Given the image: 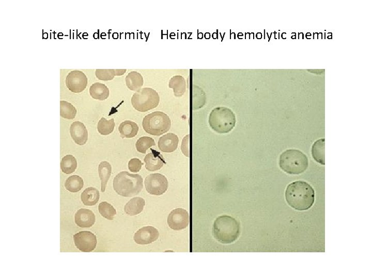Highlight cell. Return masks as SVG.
Instances as JSON below:
<instances>
[{
	"label": "cell",
	"instance_id": "6da1fadb",
	"mask_svg": "<svg viewBox=\"0 0 372 278\" xmlns=\"http://www.w3.org/2000/svg\"><path fill=\"white\" fill-rule=\"evenodd\" d=\"M315 195L313 187L307 182L301 180L291 182L285 192L287 204L298 211L310 209L314 204Z\"/></svg>",
	"mask_w": 372,
	"mask_h": 278
},
{
	"label": "cell",
	"instance_id": "7a4b0ae2",
	"mask_svg": "<svg viewBox=\"0 0 372 278\" xmlns=\"http://www.w3.org/2000/svg\"><path fill=\"white\" fill-rule=\"evenodd\" d=\"M212 232L213 237L220 243L232 244L239 239L241 224L232 217L220 216L213 222Z\"/></svg>",
	"mask_w": 372,
	"mask_h": 278
},
{
	"label": "cell",
	"instance_id": "3957f363",
	"mask_svg": "<svg viewBox=\"0 0 372 278\" xmlns=\"http://www.w3.org/2000/svg\"><path fill=\"white\" fill-rule=\"evenodd\" d=\"M144 179L139 174L123 171L118 173L113 180L116 193L123 197H130L138 195L144 188Z\"/></svg>",
	"mask_w": 372,
	"mask_h": 278
},
{
	"label": "cell",
	"instance_id": "277c9868",
	"mask_svg": "<svg viewBox=\"0 0 372 278\" xmlns=\"http://www.w3.org/2000/svg\"><path fill=\"white\" fill-rule=\"evenodd\" d=\"M279 165L285 173L290 175H299L304 173L307 170L308 158L302 151L297 149H289L280 155Z\"/></svg>",
	"mask_w": 372,
	"mask_h": 278
},
{
	"label": "cell",
	"instance_id": "5b68a950",
	"mask_svg": "<svg viewBox=\"0 0 372 278\" xmlns=\"http://www.w3.org/2000/svg\"><path fill=\"white\" fill-rule=\"evenodd\" d=\"M236 122V117L233 111L225 107L213 109L209 117L210 128L219 133H226L232 131Z\"/></svg>",
	"mask_w": 372,
	"mask_h": 278
},
{
	"label": "cell",
	"instance_id": "8992f818",
	"mask_svg": "<svg viewBox=\"0 0 372 278\" xmlns=\"http://www.w3.org/2000/svg\"><path fill=\"white\" fill-rule=\"evenodd\" d=\"M142 126L147 133L160 136L170 130L171 122L167 114L162 111H155L144 117Z\"/></svg>",
	"mask_w": 372,
	"mask_h": 278
},
{
	"label": "cell",
	"instance_id": "52a82bcc",
	"mask_svg": "<svg viewBox=\"0 0 372 278\" xmlns=\"http://www.w3.org/2000/svg\"><path fill=\"white\" fill-rule=\"evenodd\" d=\"M160 102L158 92L150 88L141 89L133 94L131 98L133 107L139 112L145 113L156 108Z\"/></svg>",
	"mask_w": 372,
	"mask_h": 278
},
{
	"label": "cell",
	"instance_id": "ba28073f",
	"mask_svg": "<svg viewBox=\"0 0 372 278\" xmlns=\"http://www.w3.org/2000/svg\"><path fill=\"white\" fill-rule=\"evenodd\" d=\"M147 192L151 195L160 196L167 191L169 182L166 177L160 173L149 175L145 182Z\"/></svg>",
	"mask_w": 372,
	"mask_h": 278
},
{
	"label": "cell",
	"instance_id": "9c48e42d",
	"mask_svg": "<svg viewBox=\"0 0 372 278\" xmlns=\"http://www.w3.org/2000/svg\"><path fill=\"white\" fill-rule=\"evenodd\" d=\"M88 84V79L81 71H70L66 78V85L69 91L75 93L83 92Z\"/></svg>",
	"mask_w": 372,
	"mask_h": 278
},
{
	"label": "cell",
	"instance_id": "30bf717a",
	"mask_svg": "<svg viewBox=\"0 0 372 278\" xmlns=\"http://www.w3.org/2000/svg\"><path fill=\"white\" fill-rule=\"evenodd\" d=\"M74 241L78 249L85 252L93 251L97 245V236L88 231L76 234L74 235Z\"/></svg>",
	"mask_w": 372,
	"mask_h": 278
},
{
	"label": "cell",
	"instance_id": "8fae6325",
	"mask_svg": "<svg viewBox=\"0 0 372 278\" xmlns=\"http://www.w3.org/2000/svg\"><path fill=\"white\" fill-rule=\"evenodd\" d=\"M189 217L187 211L183 208L172 210L168 218L169 227L174 231H181L189 225Z\"/></svg>",
	"mask_w": 372,
	"mask_h": 278
},
{
	"label": "cell",
	"instance_id": "7c38bea8",
	"mask_svg": "<svg viewBox=\"0 0 372 278\" xmlns=\"http://www.w3.org/2000/svg\"><path fill=\"white\" fill-rule=\"evenodd\" d=\"M158 230L153 226L142 227L134 235V240L139 245H147L155 242L159 237Z\"/></svg>",
	"mask_w": 372,
	"mask_h": 278
},
{
	"label": "cell",
	"instance_id": "4fadbf2b",
	"mask_svg": "<svg viewBox=\"0 0 372 278\" xmlns=\"http://www.w3.org/2000/svg\"><path fill=\"white\" fill-rule=\"evenodd\" d=\"M71 137L79 146H84L88 140V132L84 124L80 121H76L70 128Z\"/></svg>",
	"mask_w": 372,
	"mask_h": 278
},
{
	"label": "cell",
	"instance_id": "5bb4252c",
	"mask_svg": "<svg viewBox=\"0 0 372 278\" xmlns=\"http://www.w3.org/2000/svg\"><path fill=\"white\" fill-rule=\"evenodd\" d=\"M179 139L176 134L169 133L163 135L158 140V147L163 153H172L178 147Z\"/></svg>",
	"mask_w": 372,
	"mask_h": 278
},
{
	"label": "cell",
	"instance_id": "9a60e30c",
	"mask_svg": "<svg viewBox=\"0 0 372 278\" xmlns=\"http://www.w3.org/2000/svg\"><path fill=\"white\" fill-rule=\"evenodd\" d=\"M152 152L148 153L145 158L146 168L150 172H154L161 169L165 164L162 155L157 151L151 149Z\"/></svg>",
	"mask_w": 372,
	"mask_h": 278
},
{
	"label": "cell",
	"instance_id": "2e32d148",
	"mask_svg": "<svg viewBox=\"0 0 372 278\" xmlns=\"http://www.w3.org/2000/svg\"><path fill=\"white\" fill-rule=\"evenodd\" d=\"M96 216L93 212L86 209H81L75 214V220L77 226L82 228H89L96 222Z\"/></svg>",
	"mask_w": 372,
	"mask_h": 278
},
{
	"label": "cell",
	"instance_id": "e0dca14e",
	"mask_svg": "<svg viewBox=\"0 0 372 278\" xmlns=\"http://www.w3.org/2000/svg\"><path fill=\"white\" fill-rule=\"evenodd\" d=\"M145 205L146 201L144 198L134 197L126 204L124 211L130 216H137L144 210Z\"/></svg>",
	"mask_w": 372,
	"mask_h": 278
},
{
	"label": "cell",
	"instance_id": "ac0fdd59",
	"mask_svg": "<svg viewBox=\"0 0 372 278\" xmlns=\"http://www.w3.org/2000/svg\"><path fill=\"white\" fill-rule=\"evenodd\" d=\"M186 81L185 78L181 75H175L170 79L169 88L173 89L174 95L177 97L183 96L186 91Z\"/></svg>",
	"mask_w": 372,
	"mask_h": 278
},
{
	"label": "cell",
	"instance_id": "d6986e66",
	"mask_svg": "<svg viewBox=\"0 0 372 278\" xmlns=\"http://www.w3.org/2000/svg\"><path fill=\"white\" fill-rule=\"evenodd\" d=\"M126 84L128 88L134 91L140 90L144 83L143 76L137 71H131L126 77Z\"/></svg>",
	"mask_w": 372,
	"mask_h": 278
},
{
	"label": "cell",
	"instance_id": "ffe728a7",
	"mask_svg": "<svg viewBox=\"0 0 372 278\" xmlns=\"http://www.w3.org/2000/svg\"><path fill=\"white\" fill-rule=\"evenodd\" d=\"M90 94L91 97L96 100L104 101L109 97V89L105 84L96 83L92 85L90 88Z\"/></svg>",
	"mask_w": 372,
	"mask_h": 278
},
{
	"label": "cell",
	"instance_id": "44dd1931",
	"mask_svg": "<svg viewBox=\"0 0 372 278\" xmlns=\"http://www.w3.org/2000/svg\"><path fill=\"white\" fill-rule=\"evenodd\" d=\"M139 129L137 124L131 121L123 122L118 128V131L123 138H132L136 137Z\"/></svg>",
	"mask_w": 372,
	"mask_h": 278
},
{
	"label": "cell",
	"instance_id": "7402d4cb",
	"mask_svg": "<svg viewBox=\"0 0 372 278\" xmlns=\"http://www.w3.org/2000/svg\"><path fill=\"white\" fill-rule=\"evenodd\" d=\"M112 166L107 161H102L98 166L99 176L101 180V191L105 192L106 188L112 174Z\"/></svg>",
	"mask_w": 372,
	"mask_h": 278
},
{
	"label": "cell",
	"instance_id": "603a6c76",
	"mask_svg": "<svg viewBox=\"0 0 372 278\" xmlns=\"http://www.w3.org/2000/svg\"><path fill=\"white\" fill-rule=\"evenodd\" d=\"M81 201L85 205L93 206L97 204L100 198L99 190L95 188L86 189L81 194Z\"/></svg>",
	"mask_w": 372,
	"mask_h": 278
},
{
	"label": "cell",
	"instance_id": "cb8c5ba5",
	"mask_svg": "<svg viewBox=\"0 0 372 278\" xmlns=\"http://www.w3.org/2000/svg\"><path fill=\"white\" fill-rule=\"evenodd\" d=\"M312 156L318 163L324 165V139L316 141L312 146Z\"/></svg>",
	"mask_w": 372,
	"mask_h": 278
},
{
	"label": "cell",
	"instance_id": "d4e9b609",
	"mask_svg": "<svg viewBox=\"0 0 372 278\" xmlns=\"http://www.w3.org/2000/svg\"><path fill=\"white\" fill-rule=\"evenodd\" d=\"M77 161L76 158L72 155L65 156L62 158L61 162V168L62 172L66 174H72L76 170Z\"/></svg>",
	"mask_w": 372,
	"mask_h": 278
},
{
	"label": "cell",
	"instance_id": "484cf974",
	"mask_svg": "<svg viewBox=\"0 0 372 278\" xmlns=\"http://www.w3.org/2000/svg\"><path fill=\"white\" fill-rule=\"evenodd\" d=\"M84 186L83 179L78 176H73L66 180L65 184L66 189L71 193H77L82 190Z\"/></svg>",
	"mask_w": 372,
	"mask_h": 278
},
{
	"label": "cell",
	"instance_id": "4316f807",
	"mask_svg": "<svg viewBox=\"0 0 372 278\" xmlns=\"http://www.w3.org/2000/svg\"><path fill=\"white\" fill-rule=\"evenodd\" d=\"M77 110L70 102L65 101H60V116L63 118L68 120H73L76 116Z\"/></svg>",
	"mask_w": 372,
	"mask_h": 278
},
{
	"label": "cell",
	"instance_id": "83f0119b",
	"mask_svg": "<svg viewBox=\"0 0 372 278\" xmlns=\"http://www.w3.org/2000/svg\"><path fill=\"white\" fill-rule=\"evenodd\" d=\"M115 125L113 118L107 120L106 118L102 117L98 122L97 130L99 133L103 136H107L113 132Z\"/></svg>",
	"mask_w": 372,
	"mask_h": 278
},
{
	"label": "cell",
	"instance_id": "f1b7e54d",
	"mask_svg": "<svg viewBox=\"0 0 372 278\" xmlns=\"http://www.w3.org/2000/svg\"><path fill=\"white\" fill-rule=\"evenodd\" d=\"M100 215L108 220H113L116 214V211L113 205L106 202H103L98 205Z\"/></svg>",
	"mask_w": 372,
	"mask_h": 278
},
{
	"label": "cell",
	"instance_id": "f546056e",
	"mask_svg": "<svg viewBox=\"0 0 372 278\" xmlns=\"http://www.w3.org/2000/svg\"><path fill=\"white\" fill-rule=\"evenodd\" d=\"M155 146V142L153 138L148 137H142L138 140L136 144V147L138 152L146 154L149 148Z\"/></svg>",
	"mask_w": 372,
	"mask_h": 278
},
{
	"label": "cell",
	"instance_id": "4dcf8cb0",
	"mask_svg": "<svg viewBox=\"0 0 372 278\" xmlns=\"http://www.w3.org/2000/svg\"><path fill=\"white\" fill-rule=\"evenodd\" d=\"M96 75L99 80L112 81L115 76V69H97Z\"/></svg>",
	"mask_w": 372,
	"mask_h": 278
},
{
	"label": "cell",
	"instance_id": "1f68e13d",
	"mask_svg": "<svg viewBox=\"0 0 372 278\" xmlns=\"http://www.w3.org/2000/svg\"><path fill=\"white\" fill-rule=\"evenodd\" d=\"M144 163L138 158H133L129 162V169L133 173L139 172Z\"/></svg>",
	"mask_w": 372,
	"mask_h": 278
},
{
	"label": "cell",
	"instance_id": "d6a6232c",
	"mask_svg": "<svg viewBox=\"0 0 372 278\" xmlns=\"http://www.w3.org/2000/svg\"><path fill=\"white\" fill-rule=\"evenodd\" d=\"M189 135L187 137H186L183 140V144L181 145V150H183V153L186 155V156H188L189 155V150H188V141H189Z\"/></svg>",
	"mask_w": 372,
	"mask_h": 278
},
{
	"label": "cell",
	"instance_id": "836d02e7",
	"mask_svg": "<svg viewBox=\"0 0 372 278\" xmlns=\"http://www.w3.org/2000/svg\"><path fill=\"white\" fill-rule=\"evenodd\" d=\"M127 71L126 69H115V76L124 75Z\"/></svg>",
	"mask_w": 372,
	"mask_h": 278
}]
</instances>
